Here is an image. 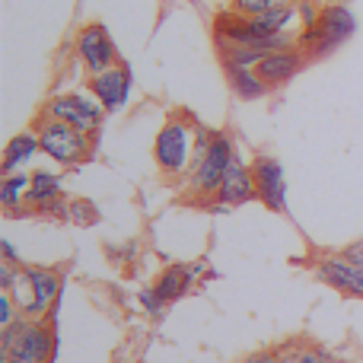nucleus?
<instances>
[{
  "label": "nucleus",
  "mask_w": 363,
  "mask_h": 363,
  "mask_svg": "<svg viewBox=\"0 0 363 363\" xmlns=\"http://www.w3.org/2000/svg\"><path fill=\"white\" fill-rule=\"evenodd\" d=\"M77 57L86 67V74H102V70L115 67L118 64V51H115V42L108 35V29L102 23H89L77 32Z\"/></svg>",
  "instance_id": "7"
},
{
  "label": "nucleus",
  "mask_w": 363,
  "mask_h": 363,
  "mask_svg": "<svg viewBox=\"0 0 363 363\" xmlns=\"http://www.w3.org/2000/svg\"><path fill=\"white\" fill-rule=\"evenodd\" d=\"M194 144H198V131H191L188 118H169L160 128L157 140H153V160H157V169L163 176L176 179L188 176L194 160Z\"/></svg>",
  "instance_id": "3"
},
{
  "label": "nucleus",
  "mask_w": 363,
  "mask_h": 363,
  "mask_svg": "<svg viewBox=\"0 0 363 363\" xmlns=\"http://www.w3.org/2000/svg\"><path fill=\"white\" fill-rule=\"evenodd\" d=\"M0 354H4V363H51L55 328H48L42 319L19 315L0 332Z\"/></svg>",
  "instance_id": "2"
},
{
  "label": "nucleus",
  "mask_w": 363,
  "mask_h": 363,
  "mask_svg": "<svg viewBox=\"0 0 363 363\" xmlns=\"http://www.w3.org/2000/svg\"><path fill=\"white\" fill-rule=\"evenodd\" d=\"M354 32H357V16L351 13V6L328 4V6H322L315 29L300 35V48L306 57H325V55H332L335 48H341Z\"/></svg>",
  "instance_id": "4"
},
{
  "label": "nucleus",
  "mask_w": 363,
  "mask_h": 363,
  "mask_svg": "<svg viewBox=\"0 0 363 363\" xmlns=\"http://www.w3.org/2000/svg\"><path fill=\"white\" fill-rule=\"evenodd\" d=\"M29 182L32 176L26 172H13V176L0 179V204L10 211V217L19 213V204H26V191H29Z\"/></svg>",
  "instance_id": "18"
},
{
  "label": "nucleus",
  "mask_w": 363,
  "mask_h": 363,
  "mask_svg": "<svg viewBox=\"0 0 363 363\" xmlns=\"http://www.w3.org/2000/svg\"><path fill=\"white\" fill-rule=\"evenodd\" d=\"M0 255H4V262L6 264H16V268H23V262H19V255H16V249H13L6 239H0Z\"/></svg>",
  "instance_id": "25"
},
{
  "label": "nucleus",
  "mask_w": 363,
  "mask_h": 363,
  "mask_svg": "<svg viewBox=\"0 0 363 363\" xmlns=\"http://www.w3.org/2000/svg\"><path fill=\"white\" fill-rule=\"evenodd\" d=\"M35 134H38L42 153L48 160H55L57 166H77L93 150V138H89V134L77 131V128L64 125V121H57V118H48V115L38 118Z\"/></svg>",
  "instance_id": "5"
},
{
  "label": "nucleus",
  "mask_w": 363,
  "mask_h": 363,
  "mask_svg": "<svg viewBox=\"0 0 363 363\" xmlns=\"http://www.w3.org/2000/svg\"><path fill=\"white\" fill-rule=\"evenodd\" d=\"M277 4H284V0H233V10L242 13V16H258V13L271 10Z\"/></svg>",
  "instance_id": "20"
},
{
  "label": "nucleus",
  "mask_w": 363,
  "mask_h": 363,
  "mask_svg": "<svg viewBox=\"0 0 363 363\" xmlns=\"http://www.w3.org/2000/svg\"><path fill=\"white\" fill-rule=\"evenodd\" d=\"M239 363H281V351H255L249 357H242Z\"/></svg>",
  "instance_id": "23"
},
{
  "label": "nucleus",
  "mask_w": 363,
  "mask_h": 363,
  "mask_svg": "<svg viewBox=\"0 0 363 363\" xmlns=\"http://www.w3.org/2000/svg\"><path fill=\"white\" fill-rule=\"evenodd\" d=\"M252 179H255V194L268 211L287 213V172L281 160L274 157H255L252 160Z\"/></svg>",
  "instance_id": "8"
},
{
  "label": "nucleus",
  "mask_w": 363,
  "mask_h": 363,
  "mask_svg": "<svg viewBox=\"0 0 363 363\" xmlns=\"http://www.w3.org/2000/svg\"><path fill=\"white\" fill-rule=\"evenodd\" d=\"M96 207L89 204V201H70V220L74 223H83V226H89V223H96Z\"/></svg>",
  "instance_id": "22"
},
{
  "label": "nucleus",
  "mask_w": 363,
  "mask_h": 363,
  "mask_svg": "<svg viewBox=\"0 0 363 363\" xmlns=\"http://www.w3.org/2000/svg\"><path fill=\"white\" fill-rule=\"evenodd\" d=\"M226 80H230V89L239 96V99H262L268 93V83L258 77L255 67H242V64H223Z\"/></svg>",
  "instance_id": "17"
},
{
  "label": "nucleus",
  "mask_w": 363,
  "mask_h": 363,
  "mask_svg": "<svg viewBox=\"0 0 363 363\" xmlns=\"http://www.w3.org/2000/svg\"><path fill=\"white\" fill-rule=\"evenodd\" d=\"M204 268H207V262H194V264L176 262V264H169V268H166L157 281H153V290H157L166 303H176V300H182V296L194 287V281H198V274Z\"/></svg>",
  "instance_id": "12"
},
{
  "label": "nucleus",
  "mask_w": 363,
  "mask_h": 363,
  "mask_svg": "<svg viewBox=\"0 0 363 363\" xmlns=\"http://www.w3.org/2000/svg\"><path fill=\"white\" fill-rule=\"evenodd\" d=\"M315 274H319L322 284L341 290V294L363 296V268L354 262H347L345 255H325L319 264H315Z\"/></svg>",
  "instance_id": "11"
},
{
  "label": "nucleus",
  "mask_w": 363,
  "mask_h": 363,
  "mask_svg": "<svg viewBox=\"0 0 363 363\" xmlns=\"http://www.w3.org/2000/svg\"><path fill=\"white\" fill-rule=\"evenodd\" d=\"M57 198H61V176H55V172H48V169L32 172L29 191H26V204H29L32 211L45 213V207H48L51 201H57Z\"/></svg>",
  "instance_id": "16"
},
{
  "label": "nucleus",
  "mask_w": 363,
  "mask_h": 363,
  "mask_svg": "<svg viewBox=\"0 0 363 363\" xmlns=\"http://www.w3.org/2000/svg\"><path fill=\"white\" fill-rule=\"evenodd\" d=\"M281 363H341V360L332 357L325 347H313V345H303V341H294V345L281 347Z\"/></svg>",
  "instance_id": "19"
},
{
  "label": "nucleus",
  "mask_w": 363,
  "mask_h": 363,
  "mask_svg": "<svg viewBox=\"0 0 363 363\" xmlns=\"http://www.w3.org/2000/svg\"><path fill=\"white\" fill-rule=\"evenodd\" d=\"M138 300H140V306H144L150 315H163V309L169 306V303H166L163 296H160L153 287H144V290H140V294H138Z\"/></svg>",
  "instance_id": "21"
},
{
  "label": "nucleus",
  "mask_w": 363,
  "mask_h": 363,
  "mask_svg": "<svg viewBox=\"0 0 363 363\" xmlns=\"http://www.w3.org/2000/svg\"><path fill=\"white\" fill-rule=\"evenodd\" d=\"M341 255H345L347 262H354V264H360V268H363V239H360V242H351L345 252H341Z\"/></svg>",
  "instance_id": "24"
},
{
  "label": "nucleus",
  "mask_w": 363,
  "mask_h": 363,
  "mask_svg": "<svg viewBox=\"0 0 363 363\" xmlns=\"http://www.w3.org/2000/svg\"><path fill=\"white\" fill-rule=\"evenodd\" d=\"M89 93L99 99V106L106 112H118L128 102V96H131V67L115 64V67L102 70V74H93L89 77Z\"/></svg>",
  "instance_id": "10"
},
{
  "label": "nucleus",
  "mask_w": 363,
  "mask_h": 363,
  "mask_svg": "<svg viewBox=\"0 0 363 363\" xmlns=\"http://www.w3.org/2000/svg\"><path fill=\"white\" fill-rule=\"evenodd\" d=\"M236 147L226 134H213V131H201L198 128V144H194V160L188 169V188L198 198L213 201L220 182H223L226 169H230Z\"/></svg>",
  "instance_id": "1"
},
{
  "label": "nucleus",
  "mask_w": 363,
  "mask_h": 363,
  "mask_svg": "<svg viewBox=\"0 0 363 363\" xmlns=\"http://www.w3.org/2000/svg\"><path fill=\"white\" fill-rule=\"evenodd\" d=\"M23 274L29 277L42 315L48 313V309H55V303H61V277H57V271L38 268V264H23Z\"/></svg>",
  "instance_id": "14"
},
{
  "label": "nucleus",
  "mask_w": 363,
  "mask_h": 363,
  "mask_svg": "<svg viewBox=\"0 0 363 363\" xmlns=\"http://www.w3.org/2000/svg\"><path fill=\"white\" fill-rule=\"evenodd\" d=\"M255 194V179H252V166H245L239 157H233L230 169L220 182L217 194H213V211H230V207L249 204Z\"/></svg>",
  "instance_id": "9"
},
{
  "label": "nucleus",
  "mask_w": 363,
  "mask_h": 363,
  "mask_svg": "<svg viewBox=\"0 0 363 363\" xmlns=\"http://www.w3.org/2000/svg\"><path fill=\"white\" fill-rule=\"evenodd\" d=\"M300 67H303V51L284 48V51H268V55L258 61L255 70L271 89V86H281V83L294 80V77L300 74Z\"/></svg>",
  "instance_id": "13"
},
{
  "label": "nucleus",
  "mask_w": 363,
  "mask_h": 363,
  "mask_svg": "<svg viewBox=\"0 0 363 363\" xmlns=\"http://www.w3.org/2000/svg\"><path fill=\"white\" fill-rule=\"evenodd\" d=\"M35 153H42V147H38V134L35 131H23V134H13L10 140H6L4 147V163H0V172L4 176H13V172H19L26 163H29Z\"/></svg>",
  "instance_id": "15"
},
{
  "label": "nucleus",
  "mask_w": 363,
  "mask_h": 363,
  "mask_svg": "<svg viewBox=\"0 0 363 363\" xmlns=\"http://www.w3.org/2000/svg\"><path fill=\"white\" fill-rule=\"evenodd\" d=\"M102 112L106 108L99 106V99H96L93 93H61V96H51L48 102H45V115L48 118H57L64 121V125L77 128V131L89 134V138H96L102 128Z\"/></svg>",
  "instance_id": "6"
}]
</instances>
